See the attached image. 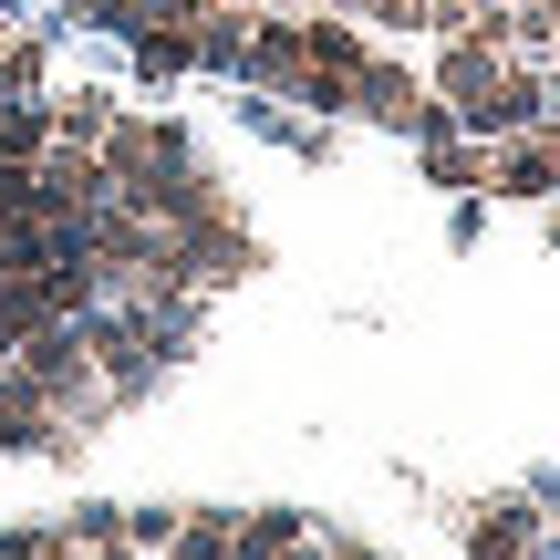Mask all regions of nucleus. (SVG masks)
<instances>
[{
	"instance_id": "nucleus-1",
	"label": "nucleus",
	"mask_w": 560,
	"mask_h": 560,
	"mask_svg": "<svg viewBox=\"0 0 560 560\" xmlns=\"http://www.w3.org/2000/svg\"><path fill=\"white\" fill-rule=\"evenodd\" d=\"M363 62H374V42H363L353 21L312 11V21H301V83H291V104H312V115H353Z\"/></svg>"
},
{
	"instance_id": "nucleus-2",
	"label": "nucleus",
	"mask_w": 560,
	"mask_h": 560,
	"mask_svg": "<svg viewBox=\"0 0 560 560\" xmlns=\"http://www.w3.org/2000/svg\"><path fill=\"white\" fill-rule=\"evenodd\" d=\"M353 115L363 125H384V136H446L457 125V104H436V83L425 73H405V62H363V83H353Z\"/></svg>"
},
{
	"instance_id": "nucleus-3",
	"label": "nucleus",
	"mask_w": 560,
	"mask_h": 560,
	"mask_svg": "<svg viewBox=\"0 0 560 560\" xmlns=\"http://www.w3.org/2000/svg\"><path fill=\"white\" fill-rule=\"evenodd\" d=\"M488 198H529V208L560 198V115H540V125L488 145Z\"/></svg>"
},
{
	"instance_id": "nucleus-4",
	"label": "nucleus",
	"mask_w": 560,
	"mask_h": 560,
	"mask_svg": "<svg viewBox=\"0 0 560 560\" xmlns=\"http://www.w3.org/2000/svg\"><path fill=\"white\" fill-rule=\"evenodd\" d=\"M550 115V62H529V52H509L499 62V83H488V94L478 104H467V136H478V145H499V136H520V125H540Z\"/></svg>"
},
{
	"instance_id": "nucleus-5",
	"label": "nucleus",
	"mask_w": 560,
	"mask_h": 560,
	"mask_svg": "<svg viewBox=\"0 0 560 560\" xmlns=\"http://www.w3.org/2000/svg\"><path fill=\"white\" fill-rule=\"evenodd\" d=\"M550 540V520H540V499H488V509H467V560H540Z\"/></svg>"
},
{
	"instance_id": "nucleus-6",
	"label": "nucleus",
	"mask_w": 560,
	"mask_h": 560,
	"mask_svg": "<svg viewBox=\"0 0 560 560\" xmlns=\"http://www.w3.org/2000/svg\"><path fill=\"white\" fill-rule=\"evenodd\" d=\"M332 540H322L301 509H240V550L229 560H322Z\"/></svg>"
},
{
	"instance_id": "nucleus-7",
	"label": "nucleus",
	"mask_w": 560,
	"mask_h": 560,
	"mask_svg": "<svg viewBox=\"0 0 560 560\" xmlns=\"http://www.w3.org/2000/svg\"><path fill=\"white\" fill-rule=\"evenodd\" d=\"M260 94H280L291 104V83H301V21L291 11H260V32H249V62H240Z\"/></svg>"
},
{
	"instance_id": "nucleus-8",
	"label": "nucleus",
	"mask_w": 560,
	"mask_h": 560,
	"mask_svg": "<svg viewBox=\"0 0 560 560\" xmlns=\"http://www.w3.org/2000/svg\"><path fill=\"white\" fill-rule=\"evenodd\" d=\"M416 166H425V187H488V145L467 136V125H446V136H416Z\"/></svg>"
},
{
	"instance_id": "nucleus-9",
	"label": "nucleus",
	"mask_w": 560,
	"mask_h": 560,
	"mask_svg": "<svg viewBox=\"0 0 560 560\" xmlns=\"http://www.w3.org/2000/svg\"><path fill=\"white\" fill-rule=\"evenodd\" d=\"M249 32H260V11L208 0V11H198V73H240V62H249Z\"/></svg>"
},
{
	"instance_id": "nucleus-10",
	"label": "nucleus",
	"mask_w": 560,
	"mask_h": 560,
	"mask_svg": "<svg viewBox=\"0 0 560 560\" xmlns=\"http://www.w3.org/2000/svg\"><path fill=\"white\" fill-rule=\"evenodd\" d=\"M115 115H125V104L104 94V83H83V94H52V145H104V136H115Z\"/></svg>"
},
{
	"instance_id": "nucleus-11",
	"label": "nucleus",
	"mask_w": 560,
	"mask_h": 560,
	"mask_svg": "<svg viewBox=\"0 0 560 560\" xmlns=\"http://www.w3.org/2000/svg\"><path fill=\"white\" fill-rule=\"evenodd\" d=\"M229 550H240V509H187L166 560H229Z\"/></svg>"
},
{
	"instance_id": "nucleus-12",
	"label": "nucleus",
	"mask_w": 560,
	"mask_h": 560,
	"mask_svg": "<svg viewBox=\"0 0 560 560\" xmlns=\"http://www.w3.org/2000/svg\"><path fill=\"white\" fill-rule=\"evenodd\" d=\"M0 156H21V166L52 156V94H32V104H11V115H0Z\"/></svg>"
},
{
	"instance_id": "nucleus-13",
	"label": "nucleus",
	"mask_w": 560,
	"mask_h": 560,
	"mask_svg": "<svg viewBox=\"0 0 560 560\" xmlns=\"http://www.w3.org/2000/svg\"><path fill=\"white\" fill-rule=\"evenodd\" d=\"M125 42H136V73H198V21H187V32H125Z\"/></svg>"
},
{
	"instance_id": "nucleus-14",
	"label": "nucleus",
	"mask_w": 560,
	"mask_h": 560,
	"mask_svg": "<svg viewBox=\"0 0 560 560\" xmlns=\"http://www.w3.org/2000/svg\"><path fill=\"white\" fill-rule=\"evenodd\" d=\"M32 94H42V32H11L0 42V115L32 104Z\"/></svg>"
},
{
	"instance_id": "nucleus-15",
	"label": "nucleus",
	"mask_w": 560,
	"mask_h": 560,
	"mask_svg": "<svg viewBox=\"0 0 560 560\" xmlns=\"http://www.w3.org/2000/svg\"><path fill=\"white\" fill-rule=\"evenodd\" d=\"M0 560H83L73 520H42V529H0Z\"/></svg>"
},
{
	"instance_id": "nucleus-16",
	"label": "nucleus",
	"mask_w": 560,
	"mask_h": 560,
	"mask_svg": "<svg viewBox=\"0 0 560 560\" xmlns=\"http://www.w3.org/2000/svg\"><path fill=\"white\" fill-rule=\"evenodd\" d=\"M11 219H42V166L0 156V229H11Z\"/></svg>"
},
{
	"instance_id": "nucleus-17",
	"label": "nucleus",
	"mask_w": 560,
	"mask_h": 560,
	"mask_svg": "<svg viewBox=\"0 0 560 560\" xmlns=\"http://www.w3.org/2000/svg\"><path fill=\"white\" fill-rule=\"evenodd\" d=\"M73 540L83 560H125V509H73Z\"/></svg>"
},
{
	"instance_id": "nucleus-18",
	"label": "nucleus",
	"mask_w": 560,
	"mask_h": 560,
	"mask_svg": "<svg viewBox=\"0 0 560 560\" xmlns=\"http://www.w3.org/2000/svg\"><path fill=\"white\" fill-rule=\"evenodd\" d=\"M208 0H125V32H187Z\"/></svg>"
},
{
	"instance_id": "nucleus-19",
	"label": "nucleus",
	"mask_w": 560,
	"mask_h": 560,
	"mask_svg": "<svg viewBox=\"0 0 560 560\" xmlns=\"http://www.w3.org/2000/svg\"><path fill=\"white\" fill-rule=\"evenodd\" d=\"M177 520L187 509H125V550H177Z\"/></svg>"
},
{
	"instance_id": "nucleus-20",
	"label": "nucleus",
	"mask_w": 560,
	"mask_h": 560,
	"mask_svg": "<svg viewBox=\"0 0 560 560\" xmlns=\"http://www.w3.org/2000/svg\"><path fill=\"white\" fill-rule=\"evenodd\" d=\"M363 21L374 32H425V0H363Z\"/></svg>"
},
{
	"instance_id": "nucleus-21",
	"label": "nucleus",
	"mask_w": 560,
	"mask_h": 560,
	"mask_svg": "<svg viewBox=\"0 0 560 560\" xmlns=\"http://www.w3.org/2000/svg\"><path fill=\"white\" fill-rule=\"evenodd\" d=\"M62 21H94V32H125V0H52Z\"/></svg>"
},
{
	"instance_id": "nucleus-22",
	"label": "nucleus",
	"mask_w": 560,
	"mask_h": 560,
	"mask_svg": "<svg viewBox=\"0 0 560 560\" xmlns=\"http://www.w3.org/2000/svg\"><path fill=\"white\" fill-rule=\"evenodd\" d=\"M229 11H291V0H229Z\"/></svg>"
},
{
	"instance_id": "nucleus-23",
	"label": "nucleus",
	"mask_w": 560,
	"mask_h": 560,
	"mask_svg": "<svg viewBox=\"0 0 560 560\" xmlns=\"http://www.w3.org/2000/svg\"><path fill=\"white\" fill-rule=\"evenodd\" d=\"M550 115H560V62H550Z\"/></svg>"
},
{
	"instance_id": "nucleus-24",
	"label": "nucleus",
	"mask_w": 560,
	"mask_h": 560,
	"mask_svg": "<svg viewBox=\"0 0 560 560\" xmlns=\"http://www.w3.org/2000/svg\"><path fill=\"white\" fill-rule=\"evenodd\" d=\"M550 249H560V198H550Z\"/></svg>"
},
{
	"instance_id": "nucleus-25",
	"label": "nucleus",
	"mask_w": 560,
	"mask_h": 560,
	"mask_svg": "<svg viewBox=\"0 0 560 560\" xmlns=\"http://www.w3.org/2000/svg\"><path fill=\"white\" fill-rule=\"evenodd\" d=\"M0 42H11V21H0Z\"/></svg>"
},
{
	"instance_id": "nucleus-26",
	"label": "nucleus",
	"mask_w": 560,
	"mask_h": 560,
	"mask_svg": "<svg viewBox=\"0 0 560 560\" xmlns=\"http://www.w3.org/2000/svg\"><path fill=\"white\" fill-rule=\"evenodd\" d=\"M550 550H560V529H550Z\"/></svg>"
}]
</instances>
